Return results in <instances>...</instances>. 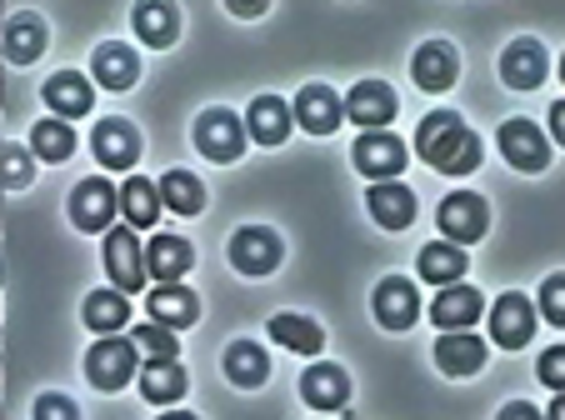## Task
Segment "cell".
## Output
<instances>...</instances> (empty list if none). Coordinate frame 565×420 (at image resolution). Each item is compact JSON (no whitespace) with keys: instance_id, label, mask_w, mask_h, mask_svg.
Masks as SVG:
<instances>
[{"instance_id":"42","label":"cell","mask_w":565,"mask_h":420,"mask_svg":"<svg viewBox=\"0 0 565 420\" xmlns=\"http://www.w3.org/2000/svg\"><path fill=\"white\" fill-rule=\"evenodd\" d=\"M231 11L235 15H260L266 11V0H231Z\"/></svg>"},{"instance_id":"41","label":"cell","mask_w":565,"mask_h":420,"mask_svg":"<svg viewBox=\"0 0 565 420\" xmlns=\"http://www.w3.org/2000/svg\"><path fill=\"white\" fill-rule=\"evenodd\" d=\"M501 420H541V416H535V406H525V400H511V406L501 410Z\"/></svg>"},{"instance_id":"22","label":"cell","mask_w":565,"mask_h":420,"mask_svg":"<svg viewBox=\"0 0 565 420\" xmlns=\"http://www.w3.org/2000/svg\"><path fill=\"white\" fill-rule=\"evenodd\" d=\"M436 366L446 370V376H476L480 366H486V341H476V335L466 331H450L436 341Z\"/></svg>"},{"instance_id":"15","label":"cell","mask_w":565,"mask_h":420,"mask_svg":"<svg viewBox=\"0 0 565 420\" xmlns=\"http://www.w3.org/2000/svg\"><path fill=\"white\" fill-rule=\"evenodd\" d=\"M411 76H416L420 90L440 96V90L456 86L460 61H456V51H450L446 41H430V45H420V51H416V61H411Z\"/></svg>"},{"instance_id":"43","label":"cell","mask_w":565,"mask_h":420,"mask_svg":"<svg viewBox=\"0 0 565 420\" xmlns=\"http://www.w3.org/2000/svg\"><path fill=\"white\" fill-rule=\"evenodd\" d=\"M551 130H555V140L565 136V106H555V110H551Z\"/></svg>"},{"instance_id":"13","label":"cell","mask_w":565,"mask_h":420,"mask_svg":"<svg viewBox=\"0 0 565 420\" xmlns=\"http://www.w3.org/2000/svg\"><path fill=\"white\" fill-rule=\"evenodd\" d=\"M355 165L365 175H375V181H395L406 171V146L395 136H385V130H371V136L355 140Z\"/></svg>"},{"instance_id":"25","label":"cell","mask_w":565,"mask_h":420,"mask_svg":"<svg viewBox=\"0 0 565 420\" xmlns=\"http://www.w3.org/2000/svg\"><path fill=\"white\" fill-rule=\"evenodd\" d=\"M225 376H231L241 390H256V386H266V376H270V360H266V351H260L256 341H235L231 351H225Z\"/></svg>"},{"instance_id":"2","label":"cell","mask_w":565,"mask_h":420,"mask_svg":"<svg viewBox=\"0 0 565 420\" xmlns=\"http://www.w3.org/2000/svg\"><path fill=\"white\" fill-rule=\"evenodd\" d=\"M440 230L450 236V246H470V240L491 230V211H486V201L476 191H456L440 201Z\"/></svg>"},{"instance_id":"5","label":"cell","mask_w":565,"mask_h":420,"mask_svg":"<svg viewBox=\"0 0 565 420\" xmlns=\"http://www.w3.org/2000/svg\"><path fill=\"white\" fill-rule=\"evenodd\" d=\"M136 360H140L136 341H96L86 356V376H90V386H100V390H120L136 376Z\"/></svg>"},{"instance_id":"31","label":"cell","mask_w":565,"mask_h":420,"mask_svg":"<svg viewBox=\"0 0 565 420\" xmlns=\"http://www.w3.org/2000/svg\"><path fill=\"white\" fill-rule=\"evenodd\" d=\"M160 201L171 205L175 216H201L205 211V185L195 181L191 171H171V175H160Z\"/></svg>"},{"instance_id":"36","label":"cell","mask_w":565,"mask_h":420,"mask_svg":"<svg viewBox=\"0 0 565 420\" xmlns=\"http://www.w3.org/2000/svg\"><path fill=\"white\" fill-rule=\"evenodd\" d=\"M130 341H136V351L146 356V366H150V360H175V351H181L175 331H171V325H160V321L136 325V331H130Z\"/></svg>"},{"instance_id":"14","label":"cell","mask_w":565,"mask_h":420,"mask_svg":"<svg viewBox=\"0 0 565 420\" xmlns=\"http://www.w3.org/2000/svg\"><path fill=\"white\" fill-rule=\"evenodd\" d=\"M90 140H96V161L106 171H130L140 161V136L130 120H100Z\"/></svg>"},{"instance_id":"30","label":"cell","mask_w":565,"mask_h":420,"mask_svg":"<svg viewBox=\"0 0 565 420\" xmlns=\"http://www.w3.org/2000/svg\"><path fill=\"white\" fill-rule=\"evenodd\" d=\"M466 250L460 246H446V240H436V246H426L420 250V276L430 280V286H440V291H446V286H456L460 276H466Z\"/></svg>"},{"instance_id":"4","label":"cell","mask_w":565,"mask_h":420,"mask_svg":"<svg viewBox=\"0 0 565 420\" xmlns=\"http://www.w3.org/2000/svg\"><path fill=\"white\" fill-rule=\"evenodd\" d=\"M106 270H110V280H116V291H126V295H136L140 286H146L150 270H146V256H140V240L130 226L106 230Z\"/></svg>"},{"instance_id":"12","label":"cell","mask_w":565,"mask_h":420,"mask_svg":"<svg viewBox=\"0 0 565 420\" xmlns=\"http://www.w3.org/2000/svg\"><path fill=\"white\" fill-rule=\"evenodd\" d=\"M535 331V305L525 301V295H501V301L491 305V341L505 345V351H521L525 341H531Z\"/></svg>"},{"instance_id":"8","label":"cell","mask_w":565,"mask_h":420,"mask_svg":"<svg viewBox=\"0 0 565 420\" xmlns=\"http://www.w3.org/2000/svg\"><path fill=\"white\" fill-rule=\"evenodd\" d=\"M395 90L385 86V80H361V86L345 96V116L361 126V136H371V130H385L395 120Z\"/></svg>"},{"instance_id":"10","label":"cell","mask_w":565,"mask_h":420,"mask_svg":"<svg viewBox=\"0 0 565 420\" xmlns=\"http://www.w3.org/2000/svg\"><path fill=\"white\" fill-rule=\"evenodd\" d=\"M416 315H420V295L406 276H385L381 286H375V321H381L385 331H411Z\"/></svg>"},{"instance_id":"7","label":"cell","mask_w":565,"mask_h":420,"mask_svg":"<svg viewBox=\"0 0 565 420\" xmlns=\"http://www.w3.org/2000/svg\"><path fill=\"white\" fill-rule=\"evenodd\" d=\"M116 205H120V195H116V185L110 181H81L75 185V195H71V220H75V230H110V220H116Z\"/></svg>"},{"instance_id":"3","label":"cell","mask_w":565,"mask_h":420,"mask_svg":"<svg viewBox=\"0 0 565 420\" xmlns=\"http://www.w3.org/2000/svg\"><path fill=\"white\" fill-rule=\"evenodd\" d=\"M195 151L231 165L235 155L246 151V126H241L231 110H205V116L195 120Z\"/></svg>"},{"instance_id":"6","label":"cell","mask_w":565,"mask_h":420,"mask_svg":"<svg viewBox=\"0 0 565 420\" xmlns=\"http://www.w3.org/2000/svg\"><path fill=\"white\" fill-rule=\"evenodd\" d=\"M231 266L241 270V276H270V270L280 266V236H276V230H266V226L235 230Z\"/></svg>"},{"instance_id":"23","label":"cell","mask_w":565,"mask_h":420,"mask_svg":"<svg viewBox=\"0 0 565 420\" xmlns=\"http://www.w3.org/2000/svg\"><path fill=\"white\" fill-rule=\"evenodd\" d=\"M45 106H51L61 120H75V116H86V110L96 106V96H90L86 76L61 71V76H51V86H45Z\"/></svg>"},{"instance_id":"19","label":"cell","mask_w":565,"mask_h":420,"mask_svg":"<svg viewBox=\"0 0 565 420\" xmlns=\"http://www.w3.org/2000/svg\"><path fill=\"white\" fill-rule=\"evenodd\" d=\"M191 260H195V250H191V240H181V236H156L146 250V270L160 280V286H181Z\"/></svg>"},{"instance_id":"20","label":"cell","mask_w":565,"mask_h":420,"mask_svg":"<svg viewBox=\"0 0 565 420\" xmlns=\"http://www.w3.org/2000/svg\"><path fill=\"white\" fill-rule=\"evenodd\" d=\"M90 71H96V80L106 90H130L140 80V55L120 41H106L96 51V61H90Z\"/></svg>"},{"instance_id":"9","label":"cell","mask_w":565,"mask_h":420,"mask_svg":"<svg viewBox=\"0 0 565 420\" xmlns=\"http://www.w3.org/2000/svg\"><path fill=\"white\" fill-rule=\"evenodd\" d=\"M495 140H501V155L515 171H545V165H551V140H545L531 120H505Z\"/></svg>"},{"instance_id":"34","label":"cell","mask_w":565,"mask_h":420,"mask_svg":"<svg viewBox=\"0 0 565 420\" xmlns=\"http://www.w3.org/2000/svg\"><path fill=\"white\" fill-rule=\"evenodd\" d=\"M126 321H130L126 291H96V295H86V325H90V331L110 335V331H120Z\"/></svg>"},{"instance_id":"39","label":"cell","mask_w":565,"mask_h":420,"mask_svg":"<svg viewBox=\"0 0 565 420\" xmlns=\"http://www.w3.org/2000/svg\"><path fill=\"white\" fill-rule=\"evenodd\" d=\"M541 380H545L551 390L565 386V351H561V345H551V351L541 356Z\"/></svg>"},{"instance_id":"1","label":"cell","mask_w":565,"mask_h":420,"mask_svg":"<svg viewBox=\"0 0 565 420\" xmlns=\"http://www.w3.org/2000/svg\"><path fill=\"white\" fill-rule=\"evenodd\" d=\"M416 151L430 171L440 175H470L480 165V136L456 116V110H430L416 130Z\"/></svg>"},{"instance_id":"18","label":"cell","mask_w":565,"mask_h":420,"mask_svg":"<svg viewBox=\"0 0 565 420\" xmlns=\"http://www.w3.org/2000/svg\"><path fill=\"white\" fill-rule=\"evenodd\" d=\"M365 201H371V216L381 220L385 230H406L411 220H416V195L401 181H375Z\"/></svg>"},{"instance_id":"27","label":"cell","mask_w":565,"mask_h":420,"mask_svg":"<svg viewBox=\"0 0 565 420\" xmlns=\"http://www.w3.org/2000/svg\"><path fill=\"white\" fill-rule=\"evenodd\" d=\"M185 370L175 366V360H150L146 370H140V396L146 400H156V406H171V400H181L185 396Z\"/></svg>"},{"instance_id":"37","label":"cell","mask_w":565,"mask_h":420,"mask_svg":"<svg viewBox=\"0 0 565 420\" xmlns=\"http://www.w3.org/2000/svg\"><path fill=\"white\" fill-rule=\"evenodd\" d=\"M541 311H545V321L551 325H565V280L561 276H551L541 286Z\"/></svg>"},{"instance_id":"32","label":"cell","mask_w":565,"mask_h":420,"mask_svg":"<svg viewBox=\"0 0 565 420\" xmlns=\"http://www.w3.org/2000/svg\"><path fill=\"white\" fill-rule=\"evenodd\" d=\"M120 205H126V226L130 230H150L156 216H160V185L156 181H126Z\"/></svg>"},{"instance_id":"29","label":"cell","mask_w":565,"mask_h":420,"mask_svg":"<svg viewBox=\"0 0 565 420\" xmlns=\"http://www.w3.org/2000/svg\"><path fill=\"white\" fill-rule=\"evenodd\" d=\"M246 120H250V136H256L260 146H280V140L290 136V120H296V116L286 110V100H280V96H260L256 106H250Z\"/></svg>"},{"instance_id":"21","label":"cell","mask_w":565,"mask_h":420,"mask_svg":"<svg viewBox=\"0 0 565 420\" xmlns=\"http://www.w3.org/2000/svg\"><path fill=\"white\" fill-rule=\"evenodd\" d=\"M300 396L316 410H341L345 400H351V380H345L341 366H310L306 376H300Z\"/></svg>"},{"instance_id":"17","label":"cell","mask_w":565,"mask_h":420,"mask_svg":"<svg viewBox=\"0 0 565 420\" xmlns=\"http://www.w3.org/2000/svg\"><path fill=\"white\" fill-rule=\"evenodd\" d=\"M480 311H486V301H480V291H470V286H446V291L430 301V321L440 325V335L466 331L470 321H480Z\"/></svg>"},{"instance_id":"45","label":"cell","mask_w":565,"mask_h":420,"mask_svg":"<svg viewBox=\"0 0 565 420\" xmlns=\"http://www.w3.org/2000/svg\"><path fill=\"white\" fill-rule=\"evenodd\" d=\"M545 420H565V406H561V400L551 406V416H545Z\"/></svg>"},{"instance_id":"33","label":"cell","mask_w":565,"mask_h":420,"mask_svg":"<svg viewBox=\"0 0 565 420\" xmlns=\"http://www.w3.org/2000/svg\"><path fill=\"white\" fill-rule=\"evenodd\" d=\"M31 151L41 155L45 165H61L75 155V130L65 126V120H41V126L31 130Z\"/></svg>"},{"instance_id":"38","label":"cell","mask_w":565,"mask_h":420,"mask_svg":"<svg viewBox=\"0 0 565 420\" xmlns=\"http://www.w3.org/2000/svg\"><path fill=\"white\" fill-rule=\"evenodd\" d=\"M6 185H31V161H25V151L21 146H6Z\"/></svg>"},{"instance_id":"40","label":"cell","mask_w":565,"mask_h":420,"mask_svg":"<svg viewBox=\"0 0 565 420\" xmlns=\"http://www.w3.org/2000/svg\"><path fill=\"white\" fill-rule=\"evenodd\" d=\"M35 420H81L65 396H41L35 400Z\"/></svg>"},{"instance_id":"28","label":"cell","mask_w":565,"mask_h":420,"mask_svg":"<svg viewBox=\"0 0 565 420\" xmlns=\"http://www.w3.org/2000/svg\"><path fill=\"white\" fill-rule=\"evenodd\" d=\"M270 341H280L286 351H300V356H316L320 345H326V331H320L310 315H276L270 321Z\"/></svg>"},{"instance_id":"44","label":"cell","mask_w":565,"mask_h":420,"mask_svg":"<svg viewBox=\"0 0 565 420\" xmlns=\"http://www.w3.org/2000/svg\"><path fill=\"white\" fill-rule=\"evenodd\" d=\"M160 420H201V416H191V410H171V416H160Z\"/></svg>"},{"instance_id":"11","label":"cell","mask_w":565,"mask_h":420,"mask_svg":"<svg viewBox=\"0 0 565 420\" xmlns=\"http://www.w3.org/2000/svg\"><path fill=\"white\" fill-rule=\"evenodd\" d=\"M545 71H551V55H545V45L541 41H511L505 45V55H501V80L511 90H535L545 80Z\"/></svg>"},{"instance_id":"26","label":"cell","mask_w":565,"mask_h":420,"mask_svg":"<svg viewBox=\"0 0 565 420\" xmlns=\"http://www.w3.org/2000/svg\"><path fill=\"white\" fill-rule=\"evenodd\" d=\"M150 311H156L160 325H195V315H201V295L185 291V286H156V295H150Z\"/></svg>"},{"instance_id":"35","label":"cell","mask_w":565,"mask_h":420,"mask_svg":"<svg viewBox=\"0 0 565 420\" xmlns=\"http://www.w3.org/2000/svg\"><path fill=\"white\" fill-rule=\"evenodd\" d=\"M41 51H45V25L35 21V15H15V21L6 25V55H11L15 65H31Z\"/></svg>"},{"instance_id":"24","label":"cell","mask_w":565,"mask_h":420,"mask_svg":"<svg viewBox=\"0 0 565 420\" xmlns=\"http://www.w3.org/2000/svg\"><path fill=\"white\" fill-rule=\"evenodd\" d=\"M130 15H136V35L146 45H156V51H166V45L181 35V11H175V6H150V0H140Z\"/></svg>"},{"instance_id":"16","label":"cell","mask_w":565,"mask_h":420,"mask_svg":"<svg viewBox=\"0 0 565 420\" xmlns=\"http://www.w3.org/2000/svg\"><path fill=\"white\" fill-rule=\"evenodd\" d=\"M296 120L310 130V136H331V130L345 120V100L335 96L331 86H306L296 96Z\"/></svg>"}]
</instances>
